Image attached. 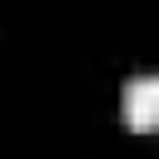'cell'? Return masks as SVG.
I'll return each instance as SVG.
<instances>
[{
  "instance_id": "1",
  "label": "cell",
  "mask_w": 159,
  "mask_h": 159,
  "mask_svg": "<svg viewBox=\"0 0 159 159\" xmlns=\"http://www.w3.org/2000/svg\"><path fill=\"white\" fill-rule=\"evenodd\" d=\"M124 124L134 134L159 129V75H139V80L124 84Z\"/></svg>"
}]
</instances>
